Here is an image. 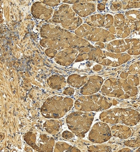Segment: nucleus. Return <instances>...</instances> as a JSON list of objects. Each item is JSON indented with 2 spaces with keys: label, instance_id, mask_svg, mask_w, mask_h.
<instances>
[{
  "label": "nucleus",
  "instance_id": "f257e3e1",
  "mask_svg": "<svg viewBox=\"0 0 140 152\" xmlns=\"http://www.w3.org/2000/svg\"><path fill=\"white\" fill-rule=\"evenodd\" d=\"M131 73L135 75L140 74V62L132 64L129 68Z\"/></svg>",
  "mask_w": 140,
  "mask_h": 152
},
{
  "label": "nucleus",
  "instance_id": "0eeeda50",
  "mask_svg": "<svg viewBox=\"0 0 140 152\" xmlns=\"http://www.w3.org/2000/svg\"><path fill=\"white\" fill-rule=\"evenodd\" d=\"M139 151H140V148H139Z\"/></svg>",
  "mask_w": 140,
  "mask_h": 152
},
{
  "label": "nucleus",
  "instance_id": "39448f33",
  "mask_svg": "<svg viewBox=\"0 0 140 152\" xmlns=\"http://www.w3.org/2000/svg\"><path fill=\"white\" fill-rule=\"evenodd\" d=\"M54 116H57V114H54Z\"/></svg>",
  "mask_w": 140,
  "mask_h": 152
},
{
  "label": "nucleus",
  "instance_id": "20e7f679",
  "mask_svg": "<svg viewBox=\"0 0 140 152\" xmlns=\"http://www.w3.org/2000/svg\"><path fill=\"white\" fill-rule=\"evenodd\" d=\"M127 146L130 147H140V138L137 139L136 140L128 141L126 144Z\"/></svg>",
  "mask_w": 140,
  "mask_h": 152
},
{
  "label": "nucleus",
  "instance_id": "423d86ee",
  "mask_svg": "<svg viewBox=\"0 0 140 152\" xmlns=\"http://www.w3.org/2000/svg\"><path fill=\"white\" fill-rule=\"evenodd\" d=\"M139 81H140V76H139Z\"/></svg>",
  "mask_w": 140,
  "mask_h": 152
},
{
  "label": "nucleus",
  "instance_id": "7ed1b4c3",
  "mask_svg": "<svg viewBox=\"0 0 140 152\" xmlns=\"http://www.w3.org/2000/svg\"><path fill=\"white\" fill-rule=\"evenodd\" d=\"M128 82L132 86H136L139 84V80L137 76L130 75L128 78Z\"/></svg>",
  "mask_w": 140,
  "mask_h": 152
},
{
  "label": "nucleus",
  "instance_id": "f03ea898",
  "mask_svg": "<svg viewBox=\"0 0 140 152\" xmlns=\"http://www.w3.org/2000/svg\"><path fill=\"white\" fill-rule=\"evenodd\" d=\"M130 55H138L140 54V41L139 42L132 46L128 52Z\"/></svg>",
  "mask_w": 140,
  "mask_h": 152
}]
</instances>
